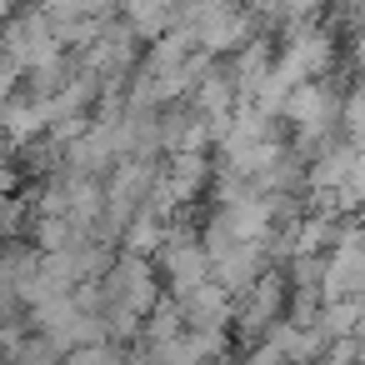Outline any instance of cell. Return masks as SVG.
Wrapping results in <instances>:
<instances>
[{"label":"cell","instance_id":"9c48e42d","mask_svg":"<svg viewBox=\"0 0 365 365\" xmlns=\"http://www.w3.org/2000/svg\"><path fill=\"white\" fill-rule=\"evenodd\" d=\"M130 355H125V345H115V340H101V345H81V350H71L66 355V365H125Z\"/></svg>","mask_w":365,"mask_h":365},{"label":"cell","instance_id":"277c9868","mask_svg":"<svg viewBox=\"0 0 365 365\" xmlns=\"http://www.w3.org/2000/svg\"><path fill=\"white\" fill-rule=\"evenodd\" d=\"M180 310H185V325L190 330H225L230 335V325H235V300L215 280H205L190 295H180Z\"/></svg>","mask_w":365,"mask_h":365},{"label":"cell","instance_id":"8fae6325","mask_svg":"<svg viewBox=\"0 0 365 365\" xmlns=\"http://www.w3.org/2000/svg\"><path fill=\"white\" fill-rule=\"evenodd\" d=\"M21 185H26L21 165H16L11 155H0V195H21Z\"/></svg>","mask_w":365,"mask_h":365},{"label":"cell","instance_id":"ba28073f","mask_svg":"<svg viewBox=\"0 0 365 365\" xmlns=\"http://www.w3.org/2000/svg\"><path fill=\"white\" fill-rule=\"evenodd\" d=\"M340 140L365 150V76L355 81V91H345V110H340Z\"/></svg>","mask_w":365,"mask_h":365},{"label":"cell","instance_id":"7a4b0ae2","mask_svg":"<svg viewBox=\"0 0 365 365\" xmlns=\"http://www.w3.org/2000/svg\"><path fill=\"white\" fill-rule=\"evenodd\" d=\"M155 270L165 275L170 295L180 300V295H190L195 285H205V280H210L215 260H210L205 240H195V235L185 230V220H180V215H170V240L160 245V255H155Z\"/></svg>","mask_w":365,"mask_h":365},{"label":"cell","instance_id":"8992f818","mask_svg":"<svg viewBox=\"0 0 365 365\" xmlns=\"http://www.w3.org/2000/svg\"><path fill=\"white\" fill-rule=\"evenodd\" d=\"M51 130V115H46V101L36 96H16L0 106V135H6L11 145H31Z\"/></svg>","mask_w":365,"mask_h":365},{"label":"cell","instance_id":"3957f363","mask_svg":"<svg viewBox=\"0 0 365 365\" xmlns=\"http://www.w3.org/2000/svg\"><path fill=\"white\" fill-rule=\"evenodd\" d=\"M270 265H275V260H270L265 240H240V245H230V250H220V255H215L210 280H215L220 290H230V295H245V290H250Z\"/></svg>","mask_w":365,"mask_h":365},{"label":"cell","instance_id":"5b68a950","mask_svg":"<svg viewBox=\"0 0 365 365\" xmlns=\"http://www.w3.org/2000/svg\"><path fill=\"white\" fill-rule=\"evenodd\" d=\"M230 81H235V91H240V101H255V91L275 76V41L270 36H255L250 46H240L235 56H230Z\"/></svg>","mask_w":365,"mask_h":365},{"label":"cell","instance_id":"4fadbf2b","mask_svg":"<svg viewBox=\"0 0 365 365\" xmlns=\"http://www.w3.org/2000/svg\"><path fill=\"white\" fill-rule=\"evenodd\" d=\"M230 6H245V0H230Z\"/></svg>","mask_w":365,"mask_h":365},{"label":"cell","instance_id":"6da1fadb","mask_svg":"<svg viewBox=\"0 0 365 365\" xmlns=\"http://www.w3.org/2000/svg\"><path fill=\"white\" fill-rule=\"evenodd\" d=\"M285 310H290V280H285V265H270L245 295H235V325H230V335L245 340V345H255V340H265V330L275 320H285Z\"/></svg>","mask_w":365,"mask_h":365},{"label":"cell","instance_id":"5bb4252c","mask_svg":"<svg viewBox=\"0 0 365 365\" xmlns=\"http://www.w3.org/2000/svg\"><path fill=\"white\" fill-rule=\"evenodd\" d=\"M0 365H6V360H0Z\"/></svg>","mask_w":365,"mask_h":365},{"label":"cell","instance_id":"7c38bea8","mask_svg":"<svg viewBox=\"0 0 365 365\" xmlns=\"http://www.w3.org/2000/svg\"><path fill=\"white\" fill-rule=\"evenodd\" d=\"M0 360H6V340H0Z\"/></svg>","mask_w":365,"mask_h":365},{"label":"cell","instance_id":"52a82bcc","mask_svg":"<svg viewBox=\"0 0 365 365\" xmlns=\"http://www.w3.org/2000/svg\"><path fill=\"white\" fill-rule=\"evenodd\" d=\"M190 325H185V310H180V300L175 295H165L150 315H145V330H140V345L145 350H160V345H170L175 335H185Z\"/></svg>","mask_w":365,"mask_h":365},{"label":"cell","instance_id":"30bf717a","mask_svg":"<svg viewBox=\"0 0 365 365\" xmlns=\"http://www.w3.org/2000/svg\"><path fill=\"white\" fill-rule=\"evenodd\" d=\"M21 76H26V71H21V66H16L6 51H0V106H6V101H16V86H21Z\"/></svg>","mask_w":365,"mask_h":365}]
</instances>
